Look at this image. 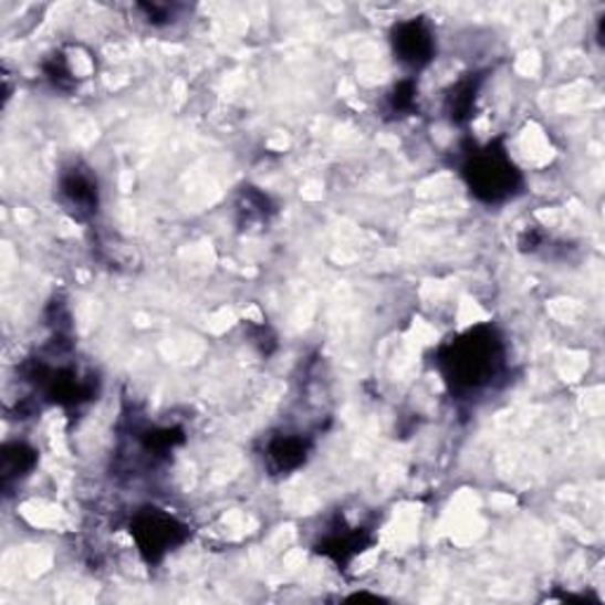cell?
<instances>
[{
    "instance_id": "obj_1",
    "label": "cell",
    "mask_w": 605,
    "mask_h": 605,
    "mask_svg": "<svg viewBox=\"0 0 605 605\" xmlns=\"http://www.w3.org/2000/svg\"><path fill=\"white\" fill-rule=\"evenodd\" d=\"M438 369L449 390L473 397L490 390L507 372V345L494 326H476L445 343L438 351Z\"/></svg>"
},
{
    "instance_id": "obj_2",
    "label": "cell",
    "mask_w": 605,
    "mask_h": 605,
    "mask_svg": "<svg viewBox=\"0 0 605 605\" xmlns=\"http://www.w3.org/2000/svg\"><path fill=\"white\" fill-rule=\"evenodd\" d=\"M461 178L473 199L486 206H501L523 195L525 178L521 168L511 159L509 149L501 140L488 145H473L463 154L459 166Z\"/></svg>"
},
{
    "instance_id": "obj_3",
    "label": "cell",
    "mask_w": 605,
    "mask_h": 605,
    "mask_svg": "<svg viewBox=\"0 0 605 605\" xmlns=\"http://www.w3.org/2000/svg\"><path fill=\"white\" fill-rule=\"evenodd\" d=\"M131 538L140 556L152 565L166 559V553L189 540V528L159 507H143L131 515Z\"/></svg>"
},
{
    "instance_id": "obj_4",
    "label": "cell",
    "mask_w": 605,
    "mask_h": 605,
    "mask_svg": "<svg viewBox=\"0 0 605 605\" xmlns=\"http://www.w3.org/2000/svg\"><path fill=\"white\" fill-rule=\"evenodd\" d=\"M390 48L395 60L405 64L411 72L428 66L438 53L436 31L424 17H409V20L397 22L390 29Z\"/></svg>"
},
{
    "instance_id": "obj_5",
    "label": "cell",
    "mask_w": 605,
    "mask_h": 605,
    "mask_svg": "<svg viewBox=\"0 0 605 605\" xmlns=\"http://www.w3.org/2000/svg\"><path fill=\"white\" fill-rule=\"evenodd\" d=\"M58 199L62 209L76 220L85 222L95 218L100 211V185L95 173L83 164L64 168L58 182Z\"/></svg>"
},
{
    "instance_id": "obj_6",
    "label": "cell",
    "mask_w": 605,
    "mask_h": 605,
    "mask_svg": "<svg viewBox=\"0 0 605 605\" xmlns=\"http://www.w3.org/2000/svg\"><path fill=\"white\" fill-rule=\"evenodd\" d=\"M313 452V442L303 434H277L265 445V459L274 473L299 471Z\"/></svg>"
},
{
    "instance_id": "obj_7",
    "label": "cell",
    "mask_w": 605,
    "mask_h": 605,
    "mask_svg": "<svg viewBox=\"0 0 605 605\" xmlns=\"http://www.w3.org/2000/svg\"><path fill=\"white\" fill-rule=\"evenodd\" d=\"M372 544L369 530L357 528V525H345L341 521L338 528H334L332 532H326L322 542L317 544V551L322 556L336 561L338 565L351 563L357 553L365 551Z\"/></svg>"
},
{
    "instance_id": "obj_8",
    "label": "cell",
    "mask_w": 605,
    "mask_h": 605,
    "mask_svg": "<svg viewBox=\"0 0 605 605\" xmlns=\"http://www.w3.org/2000/svg\"><path fill=\"white\" fill-rule=\"evenodd\" d=\"M480 88H482L480 74H466L461 81L452 85V91H449L445 97V112L455 121V124H466V121L471 118Z\"/></svg>"
},
{
    "instance_id": "obj_9",
    "label": "cell",
    "mask_w": 605,
    "mask_h": 605,
    "mask_svg": "<svg viewBox=\"0 0 605 605\" xmlns=\"http://www.w3.org/2000/svg\"><path fill=\"white\" fill-rule=\"evenodd\" d=\"M39 463V452L27 442H8L3 449V482L6 488H10V482L22 480L31 476V471L36 469Z\"/></svg>"
},
{
    "instance_id": "obj_10",
    "label": "cell",
    "mask_w": 605,
    "mask_h": 605,
    "mask_svg": "<svg viewBox=\"0 0 605 605\" xmlns=\"http://www.w3.org/2000/svg\"><path fill=\"white\" fill-rule=\"evenodd\" d=\"M417 83L414 81H400L395 88L388 93V107L395 114H407L417 105Z\"/></svg>"
},
{
    "instance_id": "obj_11",
    "label": "cell",
    "mask_w": 605,
    "mask_h": 605,
    "mask_svg": "<svg viewBox=\"0 0 605 605\" xmlns=\"http://www.w3.org/2000/svg\"><path fill=\"white\" fill-rule=\"evenodd\" d=\"M140 8L147 12L152 24L173 22V8H168V6H140Z\"/></svg>"
}]
</instances>
